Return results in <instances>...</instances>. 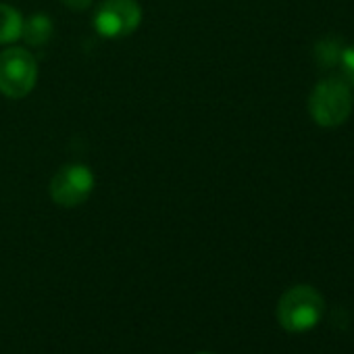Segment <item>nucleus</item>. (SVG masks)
Masks as SVG:
<instances>
[{"instance_id":"nucleus-8","label":"nucleus","mask_w":354,"mask_h":354,"mask_svg":"<svg viewBox=\"0 0 354 354\" xmlns=\"http://www.w3.org/2000/svg\"><path fill=\"white\" fill-rule=\"evenodd\" d=\"M344 44L339 38L335 36H327L323 38L317 46H315V59L321 67H333L339 63L342 59V53H344Z\"/></svg>"},{"instance_id":"nucleus-9","label":"nucleus","mask_w":354,"mask_h":354,"mask_svg":"<svg viewBox=\"0 0 354 354\" xmlns=\"http://www.w3.org/2000/svg\"><path fill=\"white\" fill-rule=\"evenodd\" d=\"M339 65L344 69V75L350 84H354V44L346 46L344 53H342V59H339Z\"/></svg>"},{"instance_id":"nucleus-7","label":"nucleus","mask_w":354,"mask_h":354,"mask_svg":"<svg viewBox=\"0 0 354 354\" xmlns=\"http://www.w3.org/2000/svg\"><path fill=\"white\" fill-rule=\"evenodd\" d=\"M21 32H24L21 13L7 3H0V44L17 42L21 38Z\"/></svg>"},{"instance_id":"nucleus-3","label":"nucleus","mask_w":354,"mask_h":354,"mask_svg":"<svg viewBox=\"0 0 354 354\" xmlns=\"http://www.w3.org/2000/svg\"><path fill=\"white\" fill-rule=\"evenodd\" d=\"M38 82V63L26 48L0 53V92L7 98H26Z\"/></svg>"},{"instance_id":"nucleus-10","label":"nucleus","mask_w":354,"mask_h":354,"mask_svg":"<svg viewBox=\"0 0 354 354\" xmlns=\"http://www.w3.org/2000/svg\"><path fill=\"white\" fill-rule=\"evenodd\" d=\"M63 3L69 9H73V11H84V9H88L94 3V0H63Z\"/></svg>"},{"instance_id":"nucleus-4","label":"nucleus","mask_w":354,"mask_h":354,"mask_svg":"<svg viewBox=\"0 0 354 354\" xmlns=\"http://www.w3.org/2000/svg\"><path fill=\"white\" fill-rule=\"evenodd\" d=\"M94 173L90 167L86 165H65L61 167L50 180L48 192L55 205L63 207V209H75L82 207L92 190H94Z\"/></svg>"},{"instance_id":"nucleus-5","label":"nucleus","mask_w":354,"mask_h":354,"mask_svg":"<svg viewBox=\"0 0 354 354\" xmlns=\"http://www.w3.org/2000/svg\"><path fill=\"white\" fill-rule=\"evenodd\" d=\"M142 24V7L136 0H104L94 15V30L106 40L131 36Z\"/></svg>"},{"instance_id":"nucleus-11","label":"nucleus","mask_w":354,"mask_h":354,"mask_svg":"<svg viewBox=\"0 0 354 354\" xmlns=\"http://www.w3.org/2000/svg\"><path fill=\"white\" fill-rule=\"evenodd\" d=\"M198 354H211V352H198Z\"/></svg>"},{"instance_id":"nucleus-1","label":"nucleus","mask_w":354,"mask_h":354,"mask_svg":"<svg viewBox=\"0 0 354 354\" xmlns=\"http://www.w3.org/2000/svg\"><path fill=\"white\" fill-rule=\"evenodd\" d=\"M325 313V300L313 286L300 283L286 290L277 302V321L290 333L313 329Z\"/></svg>"},{"instance_id":"nucleus-6","label":"nucleus","mask_w":354,"mask_h":354,"mask_svg":"<svg viewBox=\"0 0 354 354\" xmlns=\"http://www.w3.org/2000/svg\"><path fill=\"white\" fill-rule=\"evenodd\" d=\"M53 21L46 13H34L28 21H24V32L21 38L30 46H44L53 38Z\"/></svg>"},{"instance_id":"nucleus-2","label":"nucleus","mask_w":354,"mask_h":354,"mask_svg":"<svg viewBox=\"0 0 354 354\" xmlns=\"http://www.w3.org/2000/svg\"><path fill=\"white\" fill-rule=\"evenodd\" d=\"M308 113L321 127H337L352 113V90L346 80H321L308 98Z\"/></svg>"}]
</instances>
